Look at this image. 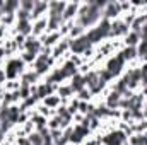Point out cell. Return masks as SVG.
Segmentation results:
<instances>
[{"mask_svg":"<svg viewBox=\"0 0 147 145\" xmlns=\"http://www.w3.org/2000/svg\"><path fill=\"white\" fill-rule=\"evenodd\" d=\"M120 104V94L118 92H113L110 96V99H108V106L110 108H115V106H118Z\"/></svg>","mask_w":147,"mask_h":145,"instance_id":"8992f818","label":"cell"},{"mask_svg":"<svg viewBox=\"0 0 147 145\" xmlns=\"http://www.w3.org/2000/svg\"><path fill=\"white\" fill-rule=\"evenodd\" d=\"M80 97H82V99H87V97H89V92H86V91H80Z\"/></svg>","mask_w":147,"mask_h":145,"instance_id":"d4e9b609","label":"cell"},{"mask_svg":"<svg viewBox=\"0 0 147 145\" xmlns=\"http://www.w3.org/2000/svg\"><path fill=\"white\" fill-rule=\"evenodd\" d=\"M60 21H62L60 15H51V19H50V29H57V26H58Z\"/></svg>","mask_w":147,"mask_h":145,"instance_id":"7c38bea8","label":"cell"},{"mask_svg":"<svg viewBox=\"0 0 147 145\" xmlns=\"http://www.w3.org/2000/svg\"><path fill=\"white\" fill-rule=\"evenodd\" d=\"M57 103H58V97H48V99H46V104H48V106H55Z\"/></svg>","mask_w":147,"mask_h":145,"instance_id":"ffe728a7","label":"cell"},{"mask_svg":"<svg viewBox=\"0 0 147 145\" xmlns=\"http://www.w3.org/2000/svg\"><path fill=\"white\" fill-rule=\"evenodd\" d=\"M63 3H57V2H53L51 3V15H60L62 14V10H63Z\"/></svg>","mask_w":147,"mask_h":145,"instance_id":"52a82bcc","label":"cell"},{"mask_svg":"<svg viewBox=\"0 0 147 145\" xmlns=\"http://www.w3.org/2000/svg\"><path fill=\"white\" fill-rule=\"evenodd\" d=\"M125 89H127V84H125L123 80L116 84V92H118V94H120V92H125Z\"/></svg>","mask_w":147,"mask_h":145,"instance_id":"e0dca14e","label":"cell"},{"mask_svg":"<svg viewBox=\"0 0 147 145\" xmlns=\"http://www.w3.org/2000/svg\"><path fill=\"white\" fill-rule=\"evenodd\" d=\"M108 34H111V26L108 21H103V24L99 26V28H96L94 31H91L89 34H87V39L91 41V43H94V41H98L99 38H105L108 36Z\"/></svg>","mask_w":147,"mask_h":145,"instance_id":"6da1fadb","label":"cell"},{"mask_svg":"<svg viewBox=\"0 0 147 145\" xmlns=\"http://www.w3.org/2000/svg\"><path fill=\"white\" fill-rule=\"evenodd\" d=\"M84 77H80V75H74V79H72V91H84Z\"/></svg>","mask_w":147,"mask_h":145,"instance_id":"277c9868","label":"cell"},{"mask_svg":"<svg viewBox=\"0 0 147 145\" xmlns=\"http://www.w3.org/2000/svg\"><path fill=\"white\" fill-rule=\"evenodd\" d=\"M58 92H60V96H69V94L72 92V87H62Z\"/></svg>","mask_w":147,"mask_h":145,"instance_id":"ac0fdd59","label":"cell"},{"mask_svg":"<svg viewBox=\"0 0 147 145\" xmlns=\"http://www.w3.org/2000/svg\"><path fill=\"white\" fill-rule=\"evenodd\" d=\"M34 5H36V2H22V10H26V12H28V10H29V9H33Z\"/></svg>","mask_w":147,"mask_h":145,"instance_id":"2e32d148","label":"cell"},{"mask_svg":"<svg viewBox=\"0 0 147 145\" xmlns=\"http://www.w3.org/2000/svg\"><path fill=\"white\" fill-rule=\"evenodd\" d=\"M34 7H36V10L33 12V15H38V14H41V12L46 9V3H36Z\"/></svg>","mask_w":147,"mask_h":145,"instance_id":"9a60e30c","label":"cell"},{"mask_svg":"<svg viewBox=\"0 0 147 145\" xmlns=\"http://www.w3.org/2000/svg\"><path fill=\"white\" fill-rule=\"evenodd\" d=\"M29 142L34 145H43V137L38 133H33V135H29Z\"/></svg>","mask_w":147,"mask_h":145,"instance_id":"9c48e42d","label":"cell"},{"mask_svg":"<svg viewBox=\"0 0 147 145\" xmlns=\"http://www.w3.org/2000/svg\"><path fill=\"white\" fill-rule=\"evenodd\" d=\"M146 116H147V111H146Z\"/></svg>","mask_w":147,"mask_h":145,"instance_id":"484cf974","label":"cell"},{"mask_svg":"<svg viewBox=\"0 0 147 145\" xmlns=\"http://www.w3.org/2000/svg\"><path fill=\"white\" fill-rule=\"evenodd\" d=\"M116 10H118V7L115 5V3H108V10L105 12V15L108 17V15H113V14H116Z\"/></svg>","mask_w":147,"mask_h":145,"instance_id":"4fadbf2b","label":"cell"},{"mask_svg":"<svg viewBox=\"0 0 147 145\" xmlns=\"http://www.w3.org/2000/svg\"><path fill=\"white\" fill-rule=\"evenodd\" d=\"M103 142H105V144H108V145H120L121 142H125V133H121V132L111 133L110 137H106Z\"/></svg>","mask_w":147,"mask_h":145,"instance_id":"3957f363","label":"cell"},{"mask_svg":"<svg viewBox=\"0 0 147 145\" xmlns=\"http://www.w3.org/2000/svg\"><path fill=\"white\" fill-rule=\"evenodd\" d=\"M62 123V119H58V118H55L53 121H51V128H58V125Z\"/></svg>","mask_w":147,"mask_h":145,"instance_id":"603a6c76","label":"cell"},{"mask_svg":"<svg viewBox=\"0 0 147 145\" xmlns=\"http://www.w3.org/2000/svg\"><path fill=\"white\" fill-rule=\"evenodd\" d=\"M111 75H113V73H111L110 70H106V72H101V79H103V80H105V79H110Z\"/></svg>","mask_w":147,"mask_h":145,"instance_id":"cb8c5ba5","label":"cell"},{"mask_svg":"<svg viewBox=\"0 0 147 145\" xmlns=\"http://www.w3.org/2000/svg\"><path fill=\"white\" fill-rule=\"evenodd\" d=\"M74 12H75V5H70V7L67 9V12H65V17H70V15H74Z\"/></svg>","mask_w":147,"mask_h":145,"instance_id":"44dd1931","label":"cell"},{"mask_svg":"<svg viewBox=\"0 0 147 145\" xmlns=\"http://www.w3.org/2000/svg\"><path fill=\"white\" fill-rule=\"evenodd\" d=\"M45 24H46V22H45V21H39V22H38L36 24V28H34V31H41V29H43V26H45Z\"/></svg>","mask_w":147,"mask_h":145,"instance_id":"7402d4cb","label":"cell"},{"mask_svg":"<svg viewBox=\"0 0 147 145\" xmlns=\"http://www.w3.org/2000/svg\"><path fill=\"white\" fill-rule=\"evenodd\" d=\"M137 39H139V34H137V33H132V34H130V38L127 39V43H128L130 46H134V44L137 43Z\"/></svg>","mask_w":147,"mask_h":145,"instance_id":"5bb4252c","label":"cell"},{"mask_svg":"<svg viewBox=\"0 0 147 145\" xmlns=\"http://www.w3.org/2000/svg\"><path fill=\"white\" fill-rule=\"evenodd\" d=\"M17 5H19V2H7V3L3 5V9H5L7 14H12V10H14Z\"/></svg>","mask_w":147,"mask_h":145,"instance_id":"8fae6325","label":"cell"},{"mask_svg":"<svg viewBox=\"0 0 147 145\" xmlns=\"http://www.w3.org/2000/svg\"><path fill=\"white\" fill-rule=\"evenodd\" d=\"M125 31H127V24H123V22H118V24H113L111 26V33H115V34L125 33Z\"/></svg>","mask_w":147,"mask_h":145,"instance_id":"ba28073f","label":"cell"},{"mask_svg":"<svg viewBox=\"0 0 147 145\" xmlns=\"http://www.w3.org/2000/svg\"><path fill=\"white\" fill-rule=\"evenodd\" d=\"M17 29H19V33H21V34H28V33L31 31V26H29V22H28V21H19Z\"/></svg>","mask_w":147,"mask_h":145,"instance_id":"5b68a950","label":"cell"},{"mask_svg":"<svg viewBox=\"0 0 147 145\" xmlns=\"http://www.w3.org/2000/svg\"><path fill=\"white\" fill-rule=\"evenodd\" d=\"M60 118H65V119H70V111H65L62 108L60 109Z\"/></svg>","mask_w":147,"mask_h":145,"instance_id":"d6986e66","label":"cell"},{"mask_svg":"<svg viewBox=\"0 0 147 145\" xmlns=\"http://www.w3.org/2000/svg\"><path fill=\"white\" fill-rule=\"evenodd\" d=\"M91 46V41L87 39V36L84 38H79V39H75L70 43V48H72L75 53H82V51H86L87 53V48Z\"/></svg>","mask_w":147,"mask_h":145,"instance_id":"7a4b0ae2","label":"cell"},{"mask_svg":"<svg viewBox=\"0 0 147 145\" xmlns=\"http://www.w3.org/2000/svg\"><path fill=\"white\" fill-rule=\"evenodd\" d=\"M135 53H137V50H135L134 46H130L128 50H125V51L121 53V56H123V58L127 60V58H134V56H135Z\"/></svg>","mask_w":147,"mask_h":145,"instance_id":"30bf717a","label":"cell"}]
</instances>
